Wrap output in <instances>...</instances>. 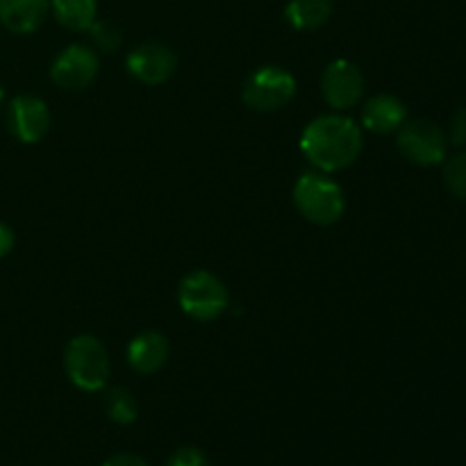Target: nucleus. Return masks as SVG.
Here are the masks:
<instances>
[{
  "label": "nucleus",
  "instance_id": "nucleus-16",
  "mask_svg": "<svg viewBox=\"0 0 466 466\" xmlns=\"http://www.w3.org/2000/svg\"><path fill=\"white\" fill-rule=\"evenodd\" d=\"M105 412H107V417L112 421L127 426V423H132L137 419L139 408H137V400L130 391L123 390V387H114V390H109L105 394Z\"/></svg>",
  "mask_w": 466,
  "mask_h": 466
},
{
  "label": "nucleus",
  "instance_id": "nucleus-8",
  "mask_svg": "<svg viewBox=\"0 0 466 466\" xmlns=\"http://www.w3.org/2000/svg\"><path fill=\"white\" fill-rule=\"evenodd\" d=\"M98 55L86 46H68L55 57L50 77L64 91H82L98 76Z\"/></svg>",
  "mask_w": 466,
  "mask_h": 466
},
{
  "label": "nucleus",
  "instance_id": "nucleus-2",
  "mask_svg": "<svg viewBox=\"0 0 466 466\" xmlns=\"http://www.w3.org/2000/svg\"><path fill=\"white\" fill-rule=\"evenodd\" d=\"M294 205L308 221L317 226H332L346 208L344 191L332 177L323 173H303L294 185Z\"/></svg>",
  "mask_w": 466,
  "mask_h": 466
},
{
  "label": "nucleus",
  "instance_id": "nucleus-18",
  "mask_svg": "<svg viewBox=\"0 0 466 466\" xmlns=\"http://www.w3.org/2000/svg\"><path fill=\"white\" fill-rule=\"evenodd\" d=\"M89 32L94 44L98 46L100 50H105V53H114V50H118V46H121L123 41L121 30H118L112 21H96L94 25L89 27Z\"/></svg>",
  "mask_w": 466,
  "mask_h": 466
},
{
  "label": "nucleus",
  "instance_id": "nucleus-6",
  "mask_svg": "<svg viewBox=\"0 0 466 466\" xmlns=\"http://www.w3.org/2000/svg\"><path fill=\"white\" fill-rule=\"evenodd\" d=\"M296 94V80L287 68L262 66L246 80L244 103L258 112H276Z\"/></svg>",
  "mask_w": 466,
  "mask_h": 466
},
{
  "label": "nucleus",
  "instance_id": "nucleus-22",
  "mask_svg": "<svg viewBox=\"0 0 466 466\" xmlns=\"http://www.w3.org/2000/svg\"><path fill=\"white\" fill-rule=\"evenodd\" d=\"M14 248V232L12 228L5 226V223H0V259L5 258V255L12 253Z\"/></svg>",
  "mask_w": 466,
  "mask_h": 466
},
{
  "label": "nucleus",
  "instance_id": "nucleus-17",
  "mask_svg": "<svg viewBox=\"0 0 466 466\" xmlns=\"http://www.w3.org/2000/svg\"><path fill=\"white\" fill-rule=\"evenodd\" d=\"M444 182L455 198L466 203V150L444 159Z\"/></svg>",
  "mask_w": 466,
  "mask_h": 466
},
{
  "label": "nucleus",
  "instance_id": "nucleus-10",
  "mask_svg": "<svg viewBox=\"0 0 466 466\" xmlns=\"http://www.w3.org/2000/svg\"><path fill=\"white\" fill-rule=\"evenodd\" d=\"M9 127L14 137L23 144H36L46 137L50 127L48 105L36 96H16L9 105Z\"/></svg>",
  "mask_w": 466,
  "mask_h": 466
},
{
  "label": "nucleus",
  "instance_id": "nucleus-1",
  "mask_svg": "<svg viewBox=\"0 0 466 466\" xmlns=\"http://www.w3.org/2000/svg\"><path fill=\"white\" fill-rule=\"evenodd\" d=\"M300 150L323 173L341 171L360 157L362 132L353 118L341 116V114H326V116L314 118L305 127L300 137Z\"/></svg>",
  "mask_w": 466,
  "mask_h": 466
},
{
  "label": "nucleus",
  "instance_id": "nucleus-4",
  "mask_svg": "<svg viewBox=\"0 0 466 466\" xmlns=\"http://www.w3.org/2000/svg\"><path fill=\"white\" fill-rule=\"evenodd\" d=\"M177 303L187 317L196 319V321H214L228 309L230 296H228L221 278L198 268L182 278L180 287H177Z\"/></svg>",
  "mask_w": 466,
  "mask_h": 466
},
{
  "label": "nucleus",
  "instance_id": "nucleus-14",
  "mask_svg": "<svg viewBox=\"0 0 466 466\" xmlns=\"http://www.w3.org/2000/svg\"><path fill=\"white\" fill-rule=\"evenodd\" d=\"M285 16L296 30H317L332 16V0H289Z\"/></svg>",
  "mask_w": 466,
  "mask_h": 466
},
{
  "label": "nucleus",
  "instance_id": "nucleus-23",
  "mask_svg": "<svg viewBox=\"0 0 466 466\" xmlns=\"http://www.w3.org/2000/svg\"><path fill=\"white\" fill-rule=\"evenodd\" d=\"M3 98H5V94H3V86H0V105H3Z\"/></svg>",
  "mask_w": 466,
  "mask_h": 466
},
{
  "label": "nucleus",
  "instance_id": "nucleus-3",
  "mask_svg": "<svg viewBox=\"0 0 466 466\" xmlns=\"http://www.w3.org/2000/svg\"><path fill=\"white\" fill-rule=\"evenodd\" d=\"M64 367L73 385L82 391L105 390L109 378V355L103 341L94 335H77L68 341Z\"/></svg>",
  "mask_w": 466,
  "mask_h": 466
},
{
  "label": "nucleus",
  "instance_id": "nucleus-19",
  "mask_svg": "<svg viewBox=\"0 0 466 466\" xmlns=\"http://www.w3.org/2000/svg\"><path fill=\"white\" fill-rule=\"evenodd\" d=\"M167 466H209V460L200 449L185 446V449H177L176 453L167 460Z\"/></svg>",
  "mask_w": 466,
  "mask_h": 466
},
{
  "label": "nucleus",
  "instance_id": "nucleus-7",
  "mask_svg": "<svg viewBox=\"0 0 466 466\" xmlns=\"http://www.w3.org/2000/svg\"><path fill=\"white\" fill-rule=\"evenodd\" d=\"M321 94L332 109H353L364 94L362 71L349 59H335L323 71Z\"/></svg>",
  "mask_w": 466,
  "mask_h": 466
},
{
  "label": "nucleus",
  "instance_id": "nucleus-15",
  "mask_svg": "<svg viewBox=\"0 0 466 466\" xmlns=\"http://www.w3.org/2000/svg\"><path fill=\"white\" fill-rule=\"evenodd\" d=\"M55 18L73 32H86L96 23L98 3L96 0H50Z\"/></svg>",
  "mask_w": 466,
  "mask_h": 466
},
{
  "label": "nucleus",
  "instance_id": "nucleus-11",
  "mask_svg": "<svg viewBox=\"0 0 466 466\" xmlns=\"http://www.w3.org/2000/svg\"><path fill=\"white\" fill-rule=\"evenodd\" d=\"M405 121H408V109H405V105L396 96H373L362 107V126L369 132H373V135L399 132Z\"/></svg>",
  "mask_w": 466,
  "mask_h": 466
},
{
  "label": "nucleus",
  "instance_id": "nucleus-12",
  "mask_svg": "<svg viewBox=\"0 0 466 466\" xmlns=\"http://www.w3.org/2000/svg\"><path fill=\"white\" fill-rule=\"evenodd\" d=\"M168 341L167 337L159 335V332H141L135 339L127 344V362L135 369L137 373H144V376H150V373L159 371V369L167 364L168 360Z\"/></svg>",
  "mask_w": 466,
  "mask_h": 466
},
{
  "label": "nucleus",
  "instance_id": "nucleus-5",
  "mask_svg": "<svg viewBox=\"0 0 466 466\" xmlns=\"http://www.w3.org/2000/svg\"><path fill=\"white\" fill-rule=\"evenodd\" d=\"M396 146L400 155L417 167H437L444 162L449 153V137L437 123L417 118L400 126Z\"/></svg>",
  "mask_w": 466,
  "mask_h": 466
},
{
  "label": "nucleus",
  "instance_id": "nucleus-13",
  "mask_svg": "<svg viewBox=\"0 0 466 466\" xmlns=\"http://www.w3.org/2000/svg\"><path fill=\"white\" fill-rule=\"evenodd\" d=\"M50 0H0V23L9 32L30 35L44 23Z\"/></svg>",
  "mask_w": 466,
  "mask_h": 466
},
{
  "label": "nucleus",
  "instance_id": "nucleus-9",
  "mask_svg": "<svg viewBox=\"0 0 466 466\" xmlns=\"http://www.w3.org/2000/svg\"><path fill=\"white\" fill-rule=\"evenodd\" d=\"M127 71L144 85H162L176 73L177 57L168 46L164 44H141L135 50H130L126 59Z\"/></svg>",
  "mask_w": 466,
  "mask_h": 466
},
{
  "label": "nucleus",
  "instance_id": "nucleus-20",
  "mask_svg": "<svg viewBox=\"0 0 466 466\" xmlns=\"http://www.w3.org/2000/svg\"><path fill=\"white\" fill-rule=\"evenodd\" d=\"M446 137H449V144L455 146V148H466V107L453 114Z\"/></svg>",
  "mask_w": 466,
  "mask_h": 466
},
{
  "label": "nucleus",
  "instance_id": "nucleus-21",
  "mask_svg": "<svg viewBox=\"0 0 466 466\" xmlns=\"http://www.w3.org/2000/svg\"><path fill=\"white\" fill-rule=\"evenodd\" d=\"M103 466H148L146 460H141L135 453H116L107 460Z\"/></svg>",
  "mask_w": 466,
  "mask_h": 466
}]
</instances>
